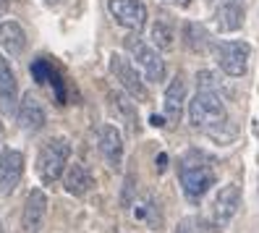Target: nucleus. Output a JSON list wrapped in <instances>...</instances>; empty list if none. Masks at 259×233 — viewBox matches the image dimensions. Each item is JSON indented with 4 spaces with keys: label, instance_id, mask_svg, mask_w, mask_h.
<instances>
[{
    "label": "nucleus",
    "instance_id": "3",
    "mask_svg": "<svg viewBox=\"0 0 259 233\" xmlns=\"http://www.w3.org/2000/svg\"><path fill=\"white\" fill-rule=\"evenodd\" d=\"M71 160V142L63 136H55L45 144L37 154V176L42 183H55L60 176L66 173Z\"/></svg>",
    "mask_w": 259,
    "mask_h": 233
},
{
    "label": "nucleus",
    "instance_id": "7",
    "mask_svg": "<svg viewBox=\"0 0 259 233\" xmlns=\"http://www.w3.org/2000/svg\"><path fill=\"white\" fill-rule=\"evenodd\" d=\"M110 71H113L115 79L120 82V87H123L134 100L144 102V100L149 97V92H147V87H144V82H142V76L136 73V68H134L131 60H126L123 55L113 53V55H110Z\"/></svg>",
    "mask_w": 259,
    "mask_h": 233
},
{
    "label": "nucleus",
    "instance_id": "20",
    "mask_svg": "<svg viewBox=\"0 0 259 233\" xmlns=\"http://www.w3.org/2000/svg\"><path fill=\"white\" fill-rule=\"evenodd\" d=\"M152 45H155L157 50H173V45H176V32H173V26L167 24V21H155L152 24Z\"/></svg>",
    "mask_w": 259,
    "mask_h": 233
},
{
    "label": "nucleus",
    "instance_id": "18",
    "mask_svg": "<svg viewBox=\"0 0 259 233\" xmlns=\"http://www.w3.org/2000/svg\"><path fill=\"white\" fill-rule=\"evenodd\" d=\"M108 100H110V107L115 110V115L118 118H123L128 126L136 131V102H131V97H128V92L123 89V92H108Z\"/></svg>",
    "mask_w": 259,
    "mask_h": 233
},
{
    "label": "nucleus",
    "instance_id": "1",
    "mask_svg": "<svg viewBox=\"0 0 259 233\" xmlns=\"http://www.w3.org/2000/svg\"><path fill=\"white\" fill-rule=\"evenodd\" d=\"M178 178L184 186V194L191 202H199L212 186H215V160L202 149H189L178 160Z\"/></svg>",
    "mask_w": 259,
    "mask_h": 233
},
{
    "label": "nucleus",
    "instance_id": "31",
    "mask_svg": "<svg viewBox=\"0 0 259 233\" xmlns=\"http://www.w3.org/2000/svg\"><path fill=\"white\" fill-rule=\"evenodd\" d=\"M207 3H212V0H207Z\"/></svg>",
    "mask_w": 259,
    "mask_h": 233
},
{
    "label": "nucleus",
    "instance_id": "21",
    "mask_svg": "<svg viewBox=\"0 0 259 233\" xmlns=\"http://www.w3.org/2000/svg\"><path fill=\"white\" fill-rule=\"evenodd\" d=\"M32 73H34V79H37L39 84H55V95H58V100H60V102H63V89L58 87V76L50 71L48 60L37 58L34 63H32Z\"/></svg>",
    "mask_w": 259,
    "mask_h": 233
},
{
    "label": "nucleus",
    "instance_id": "14",
    "mask_svg": "<svg viewBox=\"0 0 259 233\" xmlns=\"http://www.w3.org/2000/svg\"><path fill=\"white\" fill-rule=\"evenodd\" d=\"M16 121H19V129H24L26 134H34L45 126V107L42 102L37 100V95H24V102L16 113Z\"/></svg>",
    "mask_w": 259,
    "mask_h": 233
},
{
    "label": "nucleus",
    "instance_id": "24",
    "mask_svg": "<svg viewBox=\"0 0 259 233\" xmlns=\"http://www.w3.org/2000/svg\"><path fill=\"white\" fill-rule=\"evenodd\" d=\"M176 233H199V220L196 217H186V220H181Z\"/></svg>",
    "mask_w": 259,
    "mask_h": 233
},
{
    "label": "nucleus",
    "instance_id": "15",
    "mask_svg": "<svg viewBox=\"0 0 259 233\" xmlns=\"http://www.w3.org/2000/svg\"><path fill=\"white\" fill-rule=\"evenodd\" d=\"M63 183H66V191L71 197H84V194L92 191L95 176H92V170H89L84 163H68Z\"/></svg>",
    "mask_w": 259,
    "mask_h": 233
},
{
    "label": "nucleus",
    "instance_id": "27",
    "mask_svg": "<svg viewBox=\"0 0 259 233\" xmlns=\"http://www.w3.org/2000/svg\"><path fill=\"white\" fill-rule=\"evenodd\" d=\"M8 6H11L8 0H0V13H6V11H8Z\"/></svg>",
    "mask_w": 259,
    "mask_h": 233
},
{
    "label": "nucleus",
    "instance_id": "28",
    "mask_svg": "<svg viewBox=\"0 0 259 233\" xmlns=\"http://www.w3.org/2000/svg\"><path fill=\"white\" fill-rule=\"evenodd\" d=\"M170 3H176V6H184V8H186V6L191 3V0H170Z\"/></svg>",
    "mask_w": 259,
    "mask_h": 233
},
{
    "label": "nucleus",
    "instance_id": "26",
    "mask_svg": "<svg viewBox=\"0 0 259 233\" xmlns=\"http://www.w3.org/2000/svg\"><path fill=\"white\" fill-rule=\"evenodd\" d=\"M149 123H152V126H157V129H162V126H165L167 121H165L162 115H152V118H149Z\"/></svg>",
    "mask_w": 259,
    "mask_h": 233
},
{
    "label": "nucleus",
    "instance_id": "5",
    "mask_svg": "<svg viewBox=\"0 0 259 233\" xmlns=\"http://www.w3.org/2000/svg\"><path fill=\"white\" fill-rule=\"evenodd\" d=\"M238 207H241V189L238 186L236 183L220 186V191L215 194V202H212V228L225 230L236 217Z\"/></svg>",
    "mask_w": 259,
    "mask_h": 233
},
{
    "label": "nucleus",
    "instance_id": "17",
    "mask_svg": "<svg viewBox=\"0 0 259 233\" xmlns=\"http://www.w3.org/2000/svg\"><path fill=\"white\" fill-rule=\"evenodd\" d=\"M0 48H3L8 55H21L26 48V34L21 24L16 21H3L0 24Z\"/></svg>",
    "mask_w": 259,
    "mask_h": 233
},
{
    "label": "nucleus",
    "instance_id": "8",
    "mask_svg": "<svg viewBox=\"0 0 259 233\" xmlns=\"http://www.w3.org/2000/svg\"><path fill=\"white\" fill-rule=\"evenodd\" d=\"M108 11L120 26L131 32H142L147 24V6L142 0H108Z\"/></svg>",
    "mask_w": 259,
    "mask_h": 233
},
{
    "label": "nucleus",
    "instance_id": "13",
    "mask_svg": "<svg viewBox=\"0 0 259 233\" xmlns=\"http://www.w3.org/2000/svg\"><path fill=\"white\" fill-rule=\"evenodd\" d=\"M19 107V84L16 73H13L11 63L0 55V110L6 115H13Z\"/></svg>",
    "mask_w": 259,
    "mask_h": 233
},
{
    "label": "nucleus",
    "instance_id": "11",
    "mask_svg": "<svg viewBox=\"0 0 259 233\" xmlns=\"http://www.w3.org/2000/svg\"><path fill=\"white\" fill-rule=\"evenodd\" d=\"M45 212H48V194L42 189H32L26 197L24 215H21V228L24 233H39L45 223Z\"/></svg>",
    "mask_w": 259,
    "mask_h": 233
},
{
    "label": "nucleus",
    "instance_id": "10",
    "mask_svg": "<svg viewBox=\"0 0 259 233\" xmlns=\"http://www.w3.org/2000/svg\"><path fill=\"white\" fill-rule=\"evenodd\" d=\"M97 144H100V152L105 163H108L113 170L120 168V163H123V136H120V131L115 126H110V123H105V126H100L97 131Z\"/></svg>",
    "mask_w": 259,
    "mask_h": 233
},
{
    "label": "nucleus",
    "instance_id": "22",
    "mask_svg": "<svg viewBox=\"0 0 259 233\" xmlns=\"http://www.w3.org/2000/svg\"><path fill=\"white\" fill-rule=\"evenodd\" d=\"M196 87H199V89H212V92H220L218 73H212V71H199V73H196Z\"/></svg>",
    "mask_w": 259,
    "mask_h": 233
},
{
    "label": "nucleus",
    "instance_id": "23",
    "mask_svg": "<svg viewBox=\"0 0 259 233\" xmlns=\"http://www.w3.org/2000/svg\"><path fill=\"white\" fill-rule=\"evenodd\" d=\"M134 186H136V178L128 176L126 183H123V197H120V202H123V207H131L134 205Z\"/></svg>",
    "mask_w": 259,
    "mask_h": 233
},
{
    "label": "nucleus",
    "instance_id": "29",
    "mask_svg": "<svg viewBox=\"0 0 259 233\" xmlns=\"http://www.w3.org/2000/svg\"><path fill=\"white\" fill-rule=\"evenodd\" d=\"M45 3H48V6H58V3H60V0H45Z\"/></svg>",
    "mask_w": 259,
    "mask_h": 233
},
{
    "label": "nucleus",
    "instance_id": "25",
    "mask_svg": "<svg viewBox=\"0 0 259 233\" xmlns=\"http://www.w3.org/2000/svg\"><path fill=\"white\" fill-rule=\"evenodd\" d=\"M165 168H167V154L160 152L157 154V173H165Z\"/></svg>",
    "mask_w": 259,
    "mask_h": 233
},
{
    "label": "nucleus",
    "instance_id": "9",
    "mask_svg": "<svg viewBox=\"0 0 259 233\" xmlns=\"http://www.w3.org/2000/svg\"><path fill=\"white\" fill-rule=\"evenodd\" d=\"M24 176V154L19 149H3L0 154V197L13 194Z\"/></svg>",
    "mask_w": 259,
    "mask_h": 233
},
{
    "label": "nucleus",
    "instance_id": "12",
    "mask_svg": "<svg viewBox=\"0 0 259 233\" xmlns=\"http://www.w3.org/2000/svg\"><path fill=\"white\" fill-rule=\"evenodd\" d=\"M184 105H186V82H184V76L178 73L176 79L167 84L165 97H162V110H165L167 126H173V123L181 121V115H184Z\"/></svg>",
    "mask_w": 259,
    "mask_h": 233
},
{
    "label": "nucleus",
    "instance_id": "30",
    "mask_svg": "<svg viewBox=\"0 0 259 233\" xmlns=\"http://www.w3.org/2000/svg\"><path fill=\"white\" fill-rule=\"evenodd\" d=\"M0 233H3V220H0Z\"/></svg>",
    "mask_w": 259,
    "mask_h": 233
},
{
    "label": "nucleus",
    "instance_id": "6",
    "mask_svg": "<svg viewBox=\"0 0 259 233\" xmlns=\"http://www.w3.org/2000/svg\"><path fill=\"white\" fill-rule=\"evenodd\" d=\"M128 48L134 53V60H136V66L142 68V73L147 76V82H162L165 79V60L160 55V50L155 48V45H147L142 40H136L131 37L128 40Z\"/></svg>",
    "mask_w": 259,
    "mask_h": 233
},
{
    "label": "nucleus",
    "instance_id": "19",
    "mask_svg": "<svg viewBox=\"0 0 259 233\" xmlns=\"http://www.w3.org/2000/svg\"><path fill=\"white\" fill-rule=\"evenodd\" d=\"M184 42H186V48L191 53H204L209 48V34H207V29L202 24H196V21H189L184 26Z\"/></svg>",
    "mask_w": 259,
    "mask_h": 233
},
{
    "label": "nucleus",
    "instance_id": "4",
    "mask_svg": "<svg viewBox=\"0 0 259 233\" xmlns=\"http://www.w3.org/2000/svg\"><path fill=\"white\" fill-rule=\"evenodd\" d=\"M215 60L223 73L233 76H243L249 71V60H251V45L243 42V40H228V42H220L215 45Z\"/></svg>",
    "mask_w": 259,
    "mask_h": 233
},
{
    "label": "nucleus",
    "instance_id": "16",
    "mask_svg": "<svg viewBox=\"0 0 259 233\" xmlns=\"http://www.w3.org/2000/svg\"><path fill=\"white\" fill-rule=\"evenodd\" d=\"M241 26H243V8L238 0H228V3H223L215 11V29L218 32L228 34V32H236Z\"/></svg>",
    "mask_w": 259,
    "mask_h": 233
},
{
    "label": "nucleus",
    "instance_id": "2",
    "mask_svg": "<svg viewBox=\"0 0 259 233\" xmlns=\"http://www.w3.org/2000/svg\"><path fill=\"white\" fill-rule=\"evenodd\" d=\"M189 123L194 129H204V131H215L218 126L228 123V110H225V100L220 92L212 89H196L194 100L189 102Z\"/></svg>",
    "mask_w": 259,
    "mask_h": 233
}]
</instances>
